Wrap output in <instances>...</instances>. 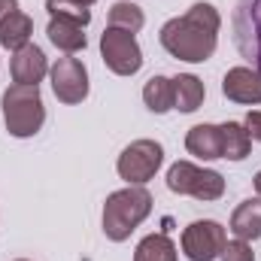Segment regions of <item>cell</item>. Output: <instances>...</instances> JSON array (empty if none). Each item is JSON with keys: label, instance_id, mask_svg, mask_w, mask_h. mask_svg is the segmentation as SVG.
I'll return each instance as SVG.
<instances>
[{"label": "cell", "instance_id": "9c48e42d", "mask_svg": "<svg viewBox=\"0 0 261 261\" xmlns=\"http://www.w3.org/2000/svg\"><path fill=\"white\" fill-rule=\"evenodd\" d=\"M49 76H52V91L61 103H82L88 97V70L79 58H58Z\"/></svg>", "mask_w": 261, "mask_h": 261}, {"label": "cell", "instance_id": "52a82bcc", "mask_svg": "<svg viewBox=\"0 0 261 261\" xmlns=\"http://www.w3.org/2000/svg\"><path fill=\"white\" fill-rule=\"evenodd\" d=\"M100 55H103V64L116 76H134L143 67V52H140L134 34H128V31L107 28L100 34Z\"/></svg>", "mask_w": 261, "mask_h": 261}, {"label": "cell", "instance_id": "3957f363", "mask_svg": "<svg viewBox=\"0 0 261 261\" xmlns=\"http://www.w3.org/2000/svg\"><path fill=\"white\" fill-rule=\"evenodd\" d=\"M3 122L6 130L18 140L40 134V128L46 125V107L40 97L37 85H9L3 91Z\"/></svg>", "mask_w": 261, "mask_h": 261}, {"label": "cell", "instance_id": "4fadbf2b", "mask_svg": "<svg viewBox=\"0 0 261 261\" xmlns=\"http://www.w3.org/2000/svg\"><path fill=\"white\" fill-rule=\"evenodd\" d=\"M186 149L203 161L222 158V128L219 125H195L186 134Z\"/></svg>", "mask_w": 261, "mask_h": 261}, {"label": "cell", "instance_id": "30bf717a", "mask_svg": "<svg viewBox=\"0 0 261 261\" xmlns=\"http://www.w3.org/2000/svg\"><path fill=\"white\" fill-rule=\"evenodd\" d=\"M222 94L234 103H261V73L252 67H231L222 79Z\"/></svg>", "mask_w": 261, "mask_h": 261}, {"label": "cell", "instance_id": "484cf974", "mask_svg": "<svg viewBox=\"0 0 261 261\" xmlns=\"http://www.w3.org/2000/svg\"><path fill=\"white\" fill-rule=\"evenodd\" d=\"M76 3H82V6H91V3H97V0H76Z\"/></svg>", "mask_w": 261, "mask_h": 261}, {"label": "cell", "instance_id": "7a4b0ae2", "mask_svg": "<svg viewBox=\"0 0 261 261\" xmlns=\"http://www.w3.org/2000/svg\"><path fill=\"white\" fill-rule=\"evenodd\" d=\"M149 213H152V195L143 186L119 189L103 203V234L113 243H122L143 225V219H149Z\"/></svg>", "mask_w": 261, "mask_h": 261}, {"label": "cell", "instance_id": "5bb4252c", "mask_svg": "<svg viewBox=\"0 0 261 261\" xmlns=\"http://www.w3.org/2000/svg\"><path fill=\"white\" fill-rule=\"evenodd\" d=\"M31 34H34V21H31V15H24L18 9L0 21V46L3 49H12V52L24 49L31 43Z\"/></svg>", "mask_w": 261, "mask_h": 261}, {"label": "cell", "instance_id": "8fae6325", "mask_svg": "<svg viewBox=\"0 0 261 261\" xmlns=\"http://www.w3.org/2000/svg\"><path fill=\"white\" fill-rule=\"evenodd\" d=\"M9 70H12V79H15L18 85H37V82H43V76L49 73V61H46V55H43L40 46L28 43L24 49H18V52L12 55Z\"/></svg>", "mask_w": 261, "mask_h": 261}, {"label": "cell", "instance_id": "d4e9b609", "mask_svg": "<svg viewBox=\"0 0 261 261\" xmlns=\"http://www.w3.org/2000/svg\"><path fill=\"white\" fill-rule=\"evenodd\" d=\"M255 192H258V197H261V170L255 173Z\"/></svg>", "mask_w": 261, "mask_h": 261}, {"label": "cell", "instance_id": "ac0fdd59", "mask_svg": "<svg viewBox=\"0 0 261 261\" xmlns=\"http://www.w3.org/2000/svg\"><path fill=\"white\" fill-rule=\"evenodd\" d=\"M143 103L152 110V113H170L173 110V79L167 76H152L143 88Z\"/></svg>", "mask_w": 261, "mask_h": 261}, {"label": "cell", "instance_id": "cb8c5ba5", "mask_svg": "<svg viewBox=\"0 0 261 261\" xmlns=\"http://www.w3.org/2000/svg\"><path fill=\"white\" fill-rule=\"evenodd\" d=\"M18 9V0H0V21L9 15V12H15Z\"/></svg>", "mask_w": 261, "mask_h": 261}, {"label": "cell", "instance_id": "277c9868", "mask_svg": "<svg viewBox=\"0 0 261 261\" xmlns=\"http://www.w3.org/2000/svg\"><path fill=\"white\" fill-rule=\"evenodd\" d=\"M167 189L173 195H189L197 200H219L225 195V179L216 170H203L192 161H176L167 170Z\"/></svg>", "mask_w": 261, "mask_h": 261}, {"label": "cell", "instance_id": "6da1fadb", "mask_svg": "<svg viewBox=\"0 0 261 261\" xmlns=\"http://www.w3.org/2000/svg\"><path fill=\"white\" fill-rule=\"evenodd\" d=\"M219 28H222L219 9L213 3H195L186 15L170 18L161 28L158 40L167 55L189 61V64H203L213 58L219 46Z\"/></svg>", "mask_w": 261, "mask_h": 261}, {"label": "cell", "instance_id": "44dd1931", "mask_svg": "<svg viewBox=\"0 0 261 261\" xmlns=\"http://www.w3.org/2000/svg\"><path fill=\"white\" fill-rule=\"evenodd\" d=\"M46 12H49V18L70 21L79 28H88V21H91V9L76 0H46Z\"/></svg>", "mask_w": 261, "mask_h": 261}, {"label": "cell", "instance_id": "ba28073f", "mask_svg": "<svg viewBox=\"0 0 261 261\" xmlns=\"http://www.w3.org/2000/svg\"><path fill=\"white\" fill-rule=\"evenodd\" d=\"M225 228L213 219L192 222L182 231V252L189 261H216L225 249Z\"/></svg>", "mask_w": 261, "mask_h": 261}, {"label": "cell", "instance_id": "e0dca14e", "mask_svg": "<svg viewBox=\"0 0 261 261\" xmlns=\"http://www.w3.org/2000/svg\"><path fill=\"white\" fill-rule=\"evenodd\" d=\"M219 128H222V158H228V161H243V158L249 155V149H252L249 130L243 128L240 122H225V125H219Z\"/></svg>", "mask_w": 261, "mask_h": 261}, {"label": "cell", "instance_id": "603a6c76", "mask_svg": "<svg viewBox=\"0 0 261 261\" xmlns=\"http://www.w3.org/2000/svg\"><path fill=\"white\" fill-rule=\"evenodd\" d=\"M243 128L249 130V137H252V140H258V143H261V113H258V110L246 116V122H243Z\"/></svg>", "mask_w": 261, "mask_h": 261}, {"label": "cell", "instance_id": "7c38bea8", "mask_svg": "<svg viewBox=\"0 0 261 261\" xmlns=\"http://www.w3.org/2000/svg\"><path fill=\"white\" fill-rule=\"evenodd\" d=\"M231 231L237 240H261V197H246L231 213Z\"/></svg>", "mask_w": 261, "mask_h": 261}, {"label": "cell", "instance_id": "9a60e30c", "mask_svg": "<svg viewBox=\"0 0 261 261\" xmlns=\"http://www.w3.org/2000/svg\"><path fill=\"white\" fill-rule=\"evenodd\" d=\"M203 82L192 76V73H179L173 79V110L179 113H195L197 107L203 103Z\"/></svg>", "mask_w": 261, "mask_h": 261}, {"label": "cell", "instance_id": "8992f818", "mask_svg": "<svg viewBox=\"0 0 261 261\" xmlns=\"http://www.w3.org/2000/svg\"><path fill=\"white\" fill-rule=\"evenodd\" d=\"M161 164H164L161 143H155V140H134L128 149L119 155L116 170H119V176L128 186H143V182H149L158 173Z\"/></svg>", "mask_w": 261, "mask_h": 261}, {"label": "cell", "instance_id": "4316f807", "mask_svg": "<svg viewBox=\"0 0 261 261\" xmlns=\"http://www.w3.org/2000/svg\"><path fill=\"white\" fill-rule=\"evenodd\" d=\"M15 261H28V258H15Z\"/></svg>", "mask_w": 261, "mask_h": 261}, {"label": "cell", "instance_id": "ffe728a7", "mask_svg": "<svg viewBox=\"0 0 261 261\" xmlns=\"http://www.w3.org/2000/svg\"><path fill=\"white\" fill-rule=\"evenodd\" d=\"M143 21H146V15H143V9H140L137 3L119 0V3L110 6V28H116V31L137 34V31L143 28Z\"/></svg>", "mask_w": 261, "mask_h": 261}, {"label": "cell", "instance_id": "d6986e66", "mask_svg": "<svg viewBox=\"0 0 261 261\" xmlns=\"http://www.w3.org/2000/svg\"><path fill=\"white\" fill-rule=\"evenodd\" d=\"M134 261H176V246L173 240L161 231V234H149L140 240Z\"/></svg>", "mask_w": 261, "mask_h": 261}, {"label": "cell", "instance_id": "7402d4cb", "mask_svg": "<svg viewBox=\"0 0 261 261\" xmlns=\"http://www.w3.org/2000/svg\"><path fill=\"white\" fill-rule=\"evenodd\" d=\"M219 258L222 261H255V252H252V246L246 240H231V243H225Z\"/></svg>", "mask_w": 261, "mask_h": 261}, {"label": "cell", "instance_id": "5b68a950", "mask_svg": "<svg viewBox=\"0 0 261 261\" xmlns=\"http://www.w3.org/2000/svg\"><path fill=\"white\" fill-rule=\"evenodd\" d=\"M231 28L237 52L261 73V0H237Z\"/></svg>", "mask_w": 261, "mask_h": 261}, {"label": "cell", "instance_id": "2e32d148", "mask_svg": "<svg viewBox=\"0 0 261 261\" xmlns=\"http://www.w3.org/2000/svg\"><path fill=\"white\" fill-rule=\"evenodd\" d=\"M82 31H85V28L70 24V21H58V18H49V28H46V34H49L52 46H55V49H61V52H67V55L82 52V49L88 46V40H85V34H82Z\"/></svg>", "mask_w": 261, "mask_h": 261}]
</instances>
